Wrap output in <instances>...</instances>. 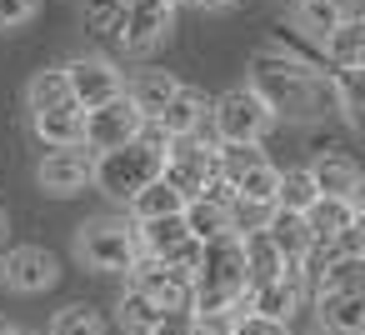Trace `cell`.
<instances>
[{"instance_id": "obj_11", "label": "cell", "mask_w": 365, "mask_h": 335, "mask_svg": "<svg viewBox=\"0 0 365 335\" xmlns=\"http://www.w3.org/2000/svg\"><path fill=\"white\" fill-rule=\"evenodd\" d=\"M36 185L56 200L66 195H81L91 185V150L86 145H71V150H46L41 165H36Z\"/></svg>"}, {"instance_id": "obj_26", "label": "cell", "mask_w": 365, "mask_h": 335, "mask_svg": "<svg viewBox=\"0 0 365 335\" xmlns=\"http://www.w3.org/2000/svg\"><path fill=\"white\" fill-rule=\"evenodd\" d=\"M66 100H71V86H66V71H61V66H46V71L31 76V86H26V105H31V115L56 110V105H66Z\"/></svg>"}, {"instance_id": "obj_21", "label": "cell", "mask_w": 365, "mask_h": 335, "mask_svg": "<svg viewBox=\"0 0 365 335\" xmlns=\"http://www.w3.org/2000/svg\"><path fill=\"white\" fill-rule=\"evenodd\" d=\"M125 210H130V225H140V220H165V215H180V210H185V195H180V190H170V185L155 175L145 190H135V195H130V205H125Z\"/></svg>"}, {"instance_id": "obj_39", "label": "cell", "mask_w": 365, "mask_h": 335, "mask_svg": "<svg viewBox=\"0 0 365 335\" xmlns=\"http://www.w3.org/2000/svg\"><path fill=\"white\" fill-rule=\"evenodd\" d=\"M6 230H11V225H6V210H0V245H6Z\"/></svg>"}, {"instance_id": "obj_8", "label": "cell", "mask_w": 365, "mask_h": 335, "mask_svg": "<svg viewBox=\"0 0 365 335\" xmlns=\"http://www.w3.org/2000/svg\"><path fill=\"white\" fill-rule=\"evenodd\" d=\"M175 31V11L165 0H125V26H120V46L130 56H150L155 46H165V36Z\"/></svg>"}, {"instance_id": "obj_18", "label": "cell", "mask_w": 365, "mask_h": 335, "mask_svg": "<svg viewBox=\"0 0 365 335\" xmlns=\"http://www.w3.org/2000/svg\"><path fill=\"white\" fill-rule=\"evenodd\" d=\"M180 220H185V230H190V240H200V245H210V240L240 230L235 205H220V200H185Z\"/></svg>"}, {"instance_id": "obj_24", "label": "cell", "mask_w": 365, "mask_h": 335, "mask_svg": "<svg viewBox=\"0 0 365 335\" xmlns=\"http://www.w3.org/2000/svg\"><path fill=\"white\" fill-rule=\"evenodd\" d=\"M275 180H280V170L265 160V165H255V170H245L230 190H235V215L240 210H275Z\"/></svg>"}, {"instance_id": "obj_15", "label": "cell", "mask_w": 365, "mask_h": 335, "mask_svg": "<svg viewBox=\"0 0 365 335\" xmlns=\"http://www.w3.org/2000/svg\"><path fill=\"white\" fill-rule=\"evenodd\" d=\"M31 130H36V140H41L46 150H71V145H81L86 110H81L76 100H66V105H56V110L31 115Z\"/></svg>"}, {"instance_id": "obj_32", "label": "cell", "mask_w": 365, "mask_h": 335, "mask_svg": "<svg viewBox=\"0 0 365 335\" xmlns=\"http://www.w3.org/2000/svg\"><path fill=\"white\" fill-rule=\"evenodd\" d=\"M81 21H86V31H96V36H115V41H120L125 0H86V6H81Z\"/></svg>"}, {"instance_id": "obj_40", "label": "cell", "mask_w": 365, "mask_h": 335, "mask_svg": "<svg viewBox=\"0 0 365 335\" xmlns=\"http://www.w3.org/2000/svg\"><path fill=\"white\" fill-rule=\"evenodd\" d=\"M165 6H170V11H180V6H195V0H165Z\"/></svg>"}, {"instance_id": "obj_10", "label": "cell", "mask_w": 365, "mask_h": 335, "mask_svg": "<svg viewBox=\"0 0 365 335\" xmlns=\"http://www.w3.org/2000/svg\"><path fill=\"white\" fill-rule=\"evenodd\" d=\"M0 275H6V285L16 295H46L61 280V260L46 245H16L6 255V265H0Z\"/></svg>"}, {"instance_id": "obj_3", "label": "cell", "mask_w": 365, "mask_h": 335, "mask_svg": "<svg viewBox=\"0 0 365 335\" xmlns=\"http://www.w3.org/2000/svg\"><path fill=\"white\" fill-rule=\"evenodd\" d=\"M76 255H81V265L101 270V275H130L135 260H140L135 225L115 220V215H96L76 230Z\"/></svg>"}, {"instance_id": "obj_43", "label": "cell", "mask_w": 365, "mask_h": 335, "mask_svg": "<svg viewBox=\"0 0 365 335\" xmlns=\"http://www.w3.org/2000/svg\"><path fill=\"white\" fill-rule=\"evenodd\" d=\"M21 335H26V330H21Z\"/></svg>"}, {"instance_id": "obj_19", "label": "cell", "mask_w": 365, "mask_h": 335, "mask_svg": "<svg viewBox=\"0 0 365 335\" xmlns=\"http://www.w3.org/2000/svg\"><path fill=\"white\" fill-rule=\"evenodd\" d=\"M175 91H180V81H175L170 71H140L135 81H125V100H130L145 120H155Z\"/></svg>"}, {"instance_id": "obj_20", "label": "cell", "mask_w": 365, "mask_h": 335, "mask_svg": "<svg viewBox=\"0 0 365 335\" xmlns=\"http://www.w3.org/2000/svg\"><path fill=\"white\" fill-rule=\"evenodd\" d=\"M240 255H245V285H265L275 275H290L280 250L265 240V230H240Z\"/></svg>"}, {"instance_id": "obj_35", "label": "cell", "mask_w": 365, "mask_h": 335, "mask_svg": "<svg viewBox=\"0 0 365 335\" xmlns=\"http://www.w3.org/2000/svg\"><path fill=\"white\" fill-rule=\"evenodd\" d=\"M150 335H195V315H190V310H165V315L150 325Z\"/></svg>"}, {"instance_id": "obj_27", "label": "cell", "mask_w": 365, "mask_h": 335, "mask_svg": "<svg viewBox=\"0 0 365 335\" xmlns=\"http://www.w3.org/2000/svg\"><path fill=\"white\" fill-rule=\"evenodd\" d=\"M315 200H320V190H315V180H310V170H305V165H295V170H280V180H275V205H280V210H295V215H305Z\"/></svg>"}, {"instance_id": "obj_4", "label": "cell", "mask_w": 365, "mask_h": 335, "mask_svg": "<svg viewBox=\"0 0 365 335\" xmlns=\"http://www.w3.org/2000/svg\"><path fill=\"white\" fill-rule=\"evenodd\" d=\"M205 120L215 125V145H260L265 130L275 125V115L265 110V100H260L255 91H245V86L215 96Z\"/></svg>"}, {"instance_id": "obj_37", "label": "cell", "mask_w": 365, "mask_h": 335, "mask_svg": "<svg viewBox=\"0 0 365 335\" xmlns=\"http://www.w3.org/2000/svg\"><path fill=\"white\" fill-rule=\"evenodd\" d=\"M235 335H290V325H275V320H260V315H240Z\"/></svg>"}, {"instance_id": "obj_31", "label": "cell", "mask_w": 365, "mask_h": 335, "mask_svg": "<svg viewBox=\"0 0 365 335\" xmlns=\"http://www.w3.org/2000/svg\"><path fill=\"white\" fill-rule=\"evenodd\" d=\"M115 320H120L125 335H150V325L160 320V310H155L145 295H135V290L125 285V295H120V305H115Z\"/></svg>"}, {"instance_id": "obj_12", "label": "cell", "mask_w": 365, "mask_h": 335, "mask_svg": "<svg viewBox=\"0 0 365 335\" xmlns=\"http://www.w3.org/2000/svg\"><path fill=\"white\" fill-rule=\"evenodd\" d=\"M130 290L145 295L160 315H165V310H190V280L175 275V270H165V265H155V260H135Z\"/></svg>"}, {"instance_id": "obj_2", "label": "cell", "mask_w": 365, "mask_h": 335, "mask_svg": "<svg viewBox=\"0 0 365 335\" xmlns=\"http://www.w3.org/2000/svg\"><path fill=\"white\" fill-rule=\"evenodd\" d=\"M160 165H165V135H160V125H155V120H145L135 140H125V145H115V150L91 155V185H96L106 200L130 205V195H135V190H145V185L160 175Z\"/></svg>"}, {"instance_id": "obj_23", "label": "cell", "mask_w": 365, "mask_h": 335, "mask_svg": "<svg viewBox=\"0 0 365 335\" xmlns=\"http://www.w3.org/2000/svg\"><path fill=\"white\" fill-rule=\"evenodd\" d=\"M345 21H360L355 11H345L340 0H300L295 6V31H305L310 41H325L335 26H345Z\"/></svg>"}, {"instance_id": "obj_17", "label": "cell", "mask_w": 365, "mask_h": 335, "mask_svg": "<svg viewBox=\"0 0 365 335\" xmlns=\"http://www.w3.org/2000/svg\"><path fill=\"white\" fill-rule=\"evenodd\" d=\"M315 315H320L325 335H365V290L315 295Z\"/></svg>"}, {"instance_id": "obj_14", "label": "cell", "mask_w": 365, "mask_h": 335, "mask_svg": "<svg viewBox=\"0 0 365 335\" xmlns=\"http://www.w3.org/2000/svg\"><path fill=\"white\" fill-rule=\"evenodd\" d=\"M205 115H210L205 91L180 86V91L165 100V110L155 115V125H160V135H165V140H175V135H195V130H205Z\"/></svg>"}, {"instance_id": "obj_30", "label": "cell", "mask_w": 365, "mask_h": 335, "mask_svg": "<svg viewBox=\"0 0 365 335\" xmlns=\"http://www.w3.org/2000/svg\"><path fill=\"white\" fill-rule=\"evenodd\" d=\"M335 290H365V260H330L315 275V295H335Z\"/></svg>"}, {"instance_id": "obj_1", "label": "cell", "mask_w": 365, "mask_h": 335, "mask_svg": "<svg viewBox=\"0 0 365 335\" xmlns=\"http://www.w3.org/2000/svg\"><path fill=\"white\" fill-rule=\"evenodd\" d=\"M245 91H255L265 100V110L280 120V115H320V110H335V91H330V76L320 81L300 56L290 51H255L250 61V81Z\"/></svg>"}, {"instance_id": "obj_36", "label": "cell", "mask_w": 365, "mask_h": 335, "mask_svg": "<svg viewBox=\"0 0 365 335\" xmlns=\"http://www.w3.org/2000/svg\"><path fill=\"white\" fill-rule=\"evenodd\" d=\"M235 320L230 310H215V315H195V335H235Z\"/></svg>"}, {"instance_id": "obj_34", "label": "cell", "mask_w": 365, "mask_h": 335, "mask_svg": "<svg viewBox=\"0 0 365 335\" xmlns=\"http://www.w3.org/2000/svg\"><path fill=\"white\" fill-rule=\"evenodd\" d=\"M41 11V0H0V31H21Z\"/></svg>"}, {"instance_id": "obj_38", "label": "cell", "mask_w": 365, "mask_h": 335, "mask_svg": "<svg viewBox=\"0 0 365 335\" xmlns=\"http://www.w3.org/2000/svg\"><path fill=\"white\" fill-rule=\"evenodd\" d=\"M195 6H200V11H235L240 0H195Z\"/></svg>"}, {"instance_id": "obj_29", "label": "cell", "mask_w": 365, "mask_h": 335, "mask_svg": "<svg viewBox=\"0 0 365 335\" xmlns=\"http://www.w3.org/2000/svg\"><path fill=\"white\" fill-rule=\"evenodd\" d=\"M255 165H265V150L260 145H215V175L225 180V185H235L245 170H255Z\"/></svg>"}, {"instance_id": "obj_41", "label": "cell", "mask_w": 365, "mask_h": 335, "mask_svg": "<svg viewBox=\"0 0 365 335\" xmlns=\"http://www.w3.org/2000/svg\"><path fill=\"white\" fill-rule=\"evenodd\" d=\"M0 335H21V330H16V325H6V320H0Z\"/></svg>"}, {"instance_id": "obj_16", "label": "cell", "mask_w": 365, "mask_h": 335, "mask_svg": "<svg viewBox=\"0 0 365 335\" xmlns=\"http://www.w3.org/2000/svg\"><path fill=\"white\" fill-rule=\"evenodd\" d=\"M305 170H310V180H315L320 195H335V200H355V195H360V165H355L350 155H340V150L315 155Z\"/></svg>"}, {"instance_id": "obj_42", "label": "cell", "mask_w": 365, "mask_h": 335, "mask_svg": "<svg viewBox=\"0 0 365 335\" xmlns=\"http://www.w3.org/2000/svg\"><path fill=\"white\" fill-rule=\"evenodd\" d=\"M290 6H300V0H290Z\"/></svg>"}, {"instance_id": "obj_25", "label": "cell", "mask_w": 365, "mask_h": 335, "mask_svg": "<svg viewBox=\"0 0 365 335\" xmlns=\"http://www.w3.org/2000/svg\"><path fill=\"white\" fill-rule=\"evenodd\" d=\"M320 46H325V61H330L335 71H360V61H365V26H360V21H345V26H335Z\"/></svg>"}, {"instance_id": "obj_5", "label": "cell", "mask_w": 365, "mask_h": 335, "mask_svg": "<svg viewBox=\"0 0 365 335\" xmlns=\"http://www.w3.org/2000/svg\"><path fill=\"white\" fill-rule=\"evenodd\" d=\"M215 175V140H205V130L195 135H175L165 140V165H160V180L170 190H180L185 200H195Z\"/></svg>"}, {"instance_id": "obj_28", "label": "cell", "mask_w": 365, "mask_h": 335, "mask_svg": "<svg viewBox=\"0 0 365 335\" xmlns=\"http://www.w3.org/2000/svg\"><path fill=\"white\" fill-rule=\"evenodd\" d=\"M51 335H106V315H101L96 305L76 300V305L56 310V320H51Z\"/></svg>"}, {"instance_id": "obj_22", "label": "cell", "mask_w": 365, "mask_h": 335, "mask_svg": "<svg viewBox=\"0 0 365 335\" xmlns=\"http://www.w3.org/2000/svg\"><path fill=\"white\" fill-rule=\"evenodd\" d=\"M350 220H365V210H360V195H355V200L320 195V200L305 210V225H310V235H315V240H330V235H335V230H345Z\"/></svg>"}, {"instance_id": "obj_9", "label": "cell", "mask_w": 365, "mask_h": 335, "mask_svg": "<svg viewBox=\"0 0 365 335\" xmlns=\"http://www.w3.org/2000/svg\"><path fill=\"white\" fill-rule=\"evenodd\" d=\"M305 300V280L300 275H275L265 285H245L235 315H260V320H275V325H290L295 310Z\"/></svg>"}, {"instance_id": "obj_33", "label": "cell", "mask_w": 365, "mask_h": 335, "mask_svg": "<svg viewBox=\"0 0 365 335\" xmlns=\"http://www.w3.org/2000/svg\"><path fill=\"white\" fill-rule=\"evenodd\" d=\"M330 250L345 255V260H365V220H350L345 230L330 235Z\"/></svg>"}, {"instance_id": "obj_13", "label": "cell", "mask_w": 365, "mask_h": 335, "mask_svg": "<svg viewBox=\"0 0 365 335\" xmlns=\"http://www.w3.org/2000/svg\"><path fill=\"white\" fill-rule=\"evenodd\" d=\"M260 230H265V240L280 250V260H285V270L295 275L300 270V260H305V250L315 245V235H310V225H305V215H295V210H265V220H260Z\"/></svg>"}, {"instance_id": "obj_6", "label": "cell", "mask_w": 365, "mask_h": 335, "mask_svg": "<svg viewBox=\"0 0 365 335\" xmlns=\"http://www.w3.org/2000/svg\"><path fill=\"white\" fill-rule=\"evenodd\" d=\"M61 71H66L71 100H76L81 110H96V105L125 96V76H120L115 61H106V56H76V61H66Z\"/></svg>"}, {"instance_id": "obj_7", "label": "cell", "mask_w": 365, "mask_h": 335, "mask_svg": "<svg viewBox=\"0 0 365 335\" xmlns=\"http://www.w3.org/2000/svg\"><path fill=\"white\" fill-rule=\"evenodd\" d=\"M140 125H145V115H140V110H135L125 96H115V100H106V105L86 110L81 145H86L91 155H101V150H115V145L135 140V135H140Z\"/></svg>"}]
</instances>
